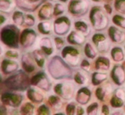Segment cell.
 Segmentation results:
<instances>
[{
	"instance_id": "cell-34",
	"label": "cell",
	"mask_w": 125,
	"mask_h": 115,
	"mask_svg": "<svg viewBox=\"0 0 125 115\" xmlns=\"http://www.w3.org/2000/svg\"><path fill=\"white\" fill-rule=\"evenodd\" d=\"M84 53H85L86 56H87L88 58H91V59L94 58L96 57V55H97L95 50H94V48L91 46L90 43H87V44L85 45V48H84Z\"/></svg>"
},
{
	"instance_id": "cell-36",
	"label": "cell",
	"mask_w": 125,
	"mask_h": 115,
	"mask_svg": "<svg viewBox=\"0 0 125 115\" xmlns=\"http://www.w3.org/2000/svg\"><path fill=\"white\" fill-rule=\"evenodd\" d=\"M66 11V7H65L64 4L62 3H57L54 4V15L58 16V15H62L64 12Z\"/></svg>"
},
{
	"instance_id": "cell-19",
	"label": "cell",
	"mask_w": 125,
	"mask_h": 115,
	"mask_svg": "<svg viewBox=\"0 0 125 115\" xmlns=\"http://www.w3.org/2000/svg\"><path fill=\"white\" fill-rule=\"evenodd\" d=\"M54 15V7L50 3H46L38 11V17L41 20H49Z\"/></svg>"
},
{
	"instance_id": "cell-24",
	"label": "cell",
	"mask_w": 125,
	"mask_h": 115,
	"mask_svg": "<svg viewBox=\"0 0 125 115\" xmlns=\"http://www.w3.org/2000/svg\"><path fill=\"white\" fill-rule=\"evenodd\" d=\"M111 86H112V85L107 83V84L104 85V86L98 87L97 90H96V91H95V95H96V97H97V98L101 101L104 100L105 96H106V94H109L112 92V88Z\"/></svg>"
},
{
	"instance_id": "cell-51",
	"label": "cell",
	"mask_w": 125,
	"mask_h": 115,
	"mask_svg": "<svg viewBox=\"0 0 125 115\" xmlns=\"http://www.w3.org/2000/svg\"><path fill=\"white\" fill-rule=\"evenodd\" d=\"M26 1H28L31 3H33V4L39 5V0H26Z\"/></svg>"
},
{
	"instance_id": "cell-15",
	"label": "cell",
	"mask_w": 125,
	"mask_h": 115,
	"mask_svg": "<svg viewBox=\"0 0 125 115\" xmlns=\"http://www.w3.org/2000/svg\"><path fill=\"white\" fill-rule=\"evenodd\" d=\"M35 63L36 62L32 56V53H25L22 56V67L26 73H31L35 70Z\"/></svg>"
},
{
	"instance_id": "cell-11",
	"label": "cell",
	"mask_w": 125,
	"mask_h": 115,
	"mask_svg": "<svg viewBox=\"0 0 125 115\" xmlns=\"http://www.w3.org/2000/svg\"><path fill=\"white\" fill-rule=\"evenodd\" d=\"M37 40V34L34 30L26 29L21 32L20 36V45L23 48H29L33 46Z\"/></svg>"
},
{
	"instance_id": "cell-30",
	"label": "cell",
	"mask_w": 125,
	"mask_h": 115,
	"mask_svg": "<svg viewBox=\"0 0 125 115\" xmlns=\"http://www.w3.org/2000/svg\"><path fill=\"white\" fill-rule=\"evenodd\" d=\"M106 79H107L106 74L96 72V73H94L92 75V83L94 86H98V85L101 84L103 81H105Z\"/></svg>"
},
{
	"instance_id": "cell-48",
	"label": "cell",
	"mask_w": 125,
	"mask_h": 115,
	"mask_svg": "<svg viewBox=\"0 0 125 115\" xmlns=\"http://www.w3.org/2000/svg\"><path fill=\"white\" fill-rule=\"evenodd\" d=\"M109 113H110V111H109L108 106L104 105L103 107H102V114H109Z\"/></svg>"
},
{
	"instance_id": "cell-14",
	"label": "cell",
	"mask_w": 125,
	"mask_h": 115,
	"mask_svg": "<svg viewBox=\"0 0 125 115\" xmlns=\"http://www.w3.org/2000/svg\"><path fill=\"white\" fill-rule=\"evenodd\" d=\"M125 102V93L123 89H117L111 99V105L113 107H122Z\"/></svg>"
},
{
	"instance_id": "cell-10",
	"label": "cell",
	"mask_w": 125,
	"mask_h": 115,
	"mask_svg": "<svg viewBox=\"0 0 125 115\" xmlns=\"http://www.w3.org/2000/svg\"><path fill=\"white\" fill-rule=\"evenodd\" d=\"M71 28V20L68 17L63 16L57 18L54 22V33L59 36H64L67 34Z\"/></svg>"
},
{
	"instance_id": "cell-8",
	"label": "cell",
	"mask_w": 125,
	"mask_h": 115,
	"mask_svg": "<svg viewBox=\"0 0 125 115\" xmlns=\"http://www.w3.org/2000/svg\"><path fill=\"white\" fill-rule=\"evenodd\" d=\"M31 83L33 86H36L45 91L50 90V81L44 72H38L37 74H35L31 77Z\"/></svg>"
},
{
	"instance_id": "cell-45",
	"label": "cell",
	"mask_w": 125,
	"mask_h": 115,
	"mask_svg": "<svg viewBox=\"0 0 125 115\" xmlns=\"http://www.w3.org/2000/svg\"><path fill=\"white\" fill-rule=\"evenodd\" d=\"M81 68H82L83 70L89 71L90 69V64L87 59H83L81 63Z\"/></svg>"
},
{
	"instance_id": "cell-23",
	"label": "cell",
	"mask_w": 125,
	"mask_h": 115,
	"mask_svg": "<svg viewBox=\"0 0 125 115\" xmlns=\"http://www.w3.org/2000/svg\"><path fill=\"white\" fill-rule=\"evenodd\" d=\"M32 56L34 58V60L36 62L37 65L40 68H43L46 63V58H45V53L42 50H34L32 52Z\"/></svg>"
},
{
	"instance_id": "cell-2",
	"label": "cell",
	"mask_w": 125,
	"mask_h": 115,
	"mask_svg": "<svg viewBox=\"0 0 125 115\" xmlns=\"http://www.w3.org/2000/svg\"><path fill=\"white\" fill-rule=\"evenodd\" d=\"M19 38V29L15 25H6L0 32V39L2 42L10 48H15L18 47V44L20 43Z\"/></svg>"
},
{
	"instance_id": "cell-41",
	"label": "cell",
	"mask_w": 125,
	"mask_h": 115,
	"mask_svg": "<svg viewBox=\"0 0 125 115\" xmlns=\"http://www.w3.org/2000/svg\"><path fill=\"white\" fill-rule=\"evenodd\" d=\"M19 53L16 50H8L5 53V56L11 59H17L19 58Z\"/></svg>"
},
{
	"instance_id": "cell-28",
	"label": "cell",
	"mask_w": 125,
	"mask_h": 115,
	"mask_svg": "<svg viewBox=\"0 0 125 115\" xmlns=\"http://www.w3.org/2000/svg\"><path fill=\"white\" fill-rule=\"evenodd\" d=\"M24 18H25V15H24L22 11H20V10L14 11L13 15H12V20H13V22L15 23V25H23Z\"/></svg>"
},
{
	"instance_id": "cell-13",
	"label": "cell",
	"mask_w": 125,
	"mask_h": 115,
	"mask_svg": "<svg viewBox=\"0 0 125 115\" xmlns=\"http://www.w3.org/2000/svg\"><path fill=\"white\" fill-rule=\"evenodd\" d=\"M2 70H3V74H10L12 73L16 72L19 69V64L18 62L15 61L14 59L11 58H6L3 59L2 62Z\"/></svg>"
},
{
	"instance_id": "cell-22",
	"label": "cell",
	"mask_w": 125,
	"mask_h": 115,
	"mask_svg": "<svg viewBox=\"0 0 125 115\" xmlns=\"http://www.w3.org/2000/svg\"><path fill=\"white\" fill-rule=\"evenodd\" d=\"M26 95H27L28 98L34 103H40V102H42L43 101V95L39 90L33 88V87L28 88Z\"/></svg>"
},
{
	"instance_id": "cell-38",
	"label": "cell",
	"mask_w": 125,
	"mask_h": 115,
	"mask_svg": "<svg viewBox=\"0 0 125 115\" xmlns=\"http://www.w3.org/2000/svg\"><path fill=\"white\" fill-rule=\"evenodd\" d=\"M35 24V18L33 15H29V14H26L25 15V18H24V25L26 26H32Z\"/></svg>"
},
{
	"instance_id": "cell-33",
	"label": "cell",
	"mask_w": 125,
	"mask_h": 115,
	"mask_svg": "<svg viewBox=\"0 0 125 115\" xmlns=\"http://www.w3.org/2000/svg\"><path fill=\"white\" fill-rule=\"evenodd\" d=\"M33 112H34V106L31 103H30V102H26L21 107V113L22 114H33Z\"/></svg>"
},
{
	"instance_id": "cell-4",
	"label": "cell",
	"mask_w": 125,
	"mask_h": 115,
	"mask_svg": "<svg viewBox=\"0 0 125 115\" xmlns=\"http://www.w3.org/2000/svg\"><path fill=\"white\" fill-rule=\"evenodd\" d=\"M90 21L93 27L97 31H101L108 25V19L100 7H94L90 11Z\"/></svg>"
},
{
	"instance_id": "cell-39",
	"label": "cell",
	"mask_w": 125,
	"mask_h": 115,
	"mask_svg": "<svg viewBox=\"0 0 125 115\" xmlns=\"http://www.w3.org/2000/svg\"><path fill=\"white\" fill-rule=\"evenodd\" d=\"M115 8L118 12L125 14V0H116Z\"/></svg>"
},
{
	"instance_id": "cell-12",
	"label": "cell",
	"mask_w": 125,
	"mask_h": 115,
	"mask_svg": "<svg viewBox=\"0 0 125 115\" xmlns=\"http://www.w3.org/2000/svg\"><path fill=\"white\" fill-rule=\"evenodd\" d=\"M93 41L97 50L100 53H107L110 49L109 40L103 34H95L93 36Z\"/></svg>"
},
{
	"instance_id": "cell-29",
	"label": "cell",
	"mask_w": 125,
	"mask_h": 115,
	"mask_svg": "<svg viewBox=\"0 0 125 115\" xmlns=\"http://www.w3.org/2000/svg\"><path fill=\"white\" fill-rule=\"evenodd\" d=\"M112 58L116 62H122L124 59V53L121 48H114L112 50Z\"/></svg>"
},
{
	"instance_id": "cell-9",
	"label": "cell",
	"mask_w": 125,
	"mask_h": 115,
	"mask_svg": "<svg viewBox=\"0 0 125 115\" xmlns=\"http://www.w3.org/2000/svg\"><path fill=\"white\" fill-rule=\"evenodd\" d=\"M89 9L88 0H72L68 6V10L73 15H84Z\"/></svg>"
},
{
	"instance_id": "cell-27",
	"label": "cell",
	"mask_w": 125,
	"mask_h": 115,
	"mask_svg": "<svg viewBox=\"0 0 125 115\" xmlns=\"http://www.w3.org/2000/svg\"><path fill=\"white\" fill-rule=\"evenodd\" d=\"M38 30L41 34L48 35L51 32L52 25L49 21H42L38 25Z\"/></svg>"
},
{
	"instance_id": "cell-56",
	"label": "cell",
	"mask_w": 125,
	"mask_h": 115,
	"mask_svg": "<svg viewBox=\"0 0 125 115\" xmlns=\"http://www.w3.org/2000/svg\"><path fill=\"white\" fill-rule=\"evenodd\" d=\"M51 1H56V0H51Z\"/></svg>"
},
{
	"instance_id": "cell-47",
	"label": "cell",
	"mask_w": 125,
	"mask_h": 115,
	"mask_svg": "<svg viewBox=\"0 0 125 115\" xmlns=\"http://www.w3.org/2000/svg\"><path fill=\"white\" fill-rule=\"evenodd\" d=\"M7 114V108L6 105H2L0 106V114Z\"/></svg>"
},
{
	"instance_id": "cell-7",
	"label": "cell",
	"mask_w": 125,
	"mask_h": 115,
	"mask_svg": "<svg viewBox=\"0 0 125 115\" xmlns=\"http://www.w3.org/2000/svg\"><path fill=\"white\" fill-rule=\"evenodd\" d=\"M23 97L21 94L15 92H5L2 95L1 101L4 105L8 107H12L13 108H17L21 104Z\"/></svg>"
},
{
	"instance_id": "cell-46",
	"label": "cell",
	"mask_w": 125,
	"mask_h": 115,
	"mask_svg": "<svg viewBox=\"0 0 125 115\" xmlns=\"http://www.w3.org/2000/svg\"><path fill=\"white\" fill-rule=\"evenodd\" d=\"M6 20H7V17L5 15H2V14H0V26L4 24Z\"/></svg>"
},
{
	"instance_id": "cell-20",
	"label": "cell",
	"mask_w": 125,
	"mask_h": 115,
	"mask_svg": "<svg viewBox=\"0 0 125 115\" xmlns=\"http://www.w3.org/2000/svg\"><path fill=\"white\" fill-rule=\"evenodd\" d=\"M91 98V91L89 90V88L87 87H83L80 90L77 91V97H76V99H77V102L80 104H87L88 102H89Z\"/></svg>"
},
{
	"instance_id": "cell-50",
	"label": "cell",
	"mask_w": 125,
	"mask_h": 115,
	"mask_svg": "<svg viewBox=\"0 0 125 115\" xmlns=\"http://www.w3.org/2000/svg\"><path fill=\"white\" fill-rule=\"evenodd\" d=\"M84 114L83 108L82 107H80V106H78V107H77V114Z\"/></svg>"
},
{
	"instance_id": "cell-54",
	"label": "cell",
	"mask_w": 125,
	"mask_h": 115,
	"mask_svg": "<svg viewBox=\"0 0 125 115\" xmlns=\"http://www.w3.org/2000/svg\"><path fill=\"white\" fill-rule=\"evenodd\" d=\"M60 1H61V2H66L67 0H60Z\"/></svg>"
},
{
	"instance_id": "cell-1",
	"label": "cell",
	"mask_w": 125,
	"mask_h": 115,
	"mask_svg": "<svg viewBox=\"0 0 125 115\" xmlns=\"http://www.w3.org/2000/svg\"><path fill=\"white\" fill-rule=\"evenodd\" d=\"M48 71L51 77L54 80H62L72 77V70L66 61L59 56H54L51 58L48 65Z\"/></svg>"
},
{
	"instance_id": "cell-32",
	"label": "cell",
	"mask_w": 125,
	"mask_h": 115,
	"mask_svg": "<svg viewBox=\"0 0 125 115\" xmlns=\"http://www.w3.org/2000/svg\"><path fill=\"white\" fill-rule=\"evenodd\" d=\"M13 3L11 0H0V11L9 13L12 10Z\"/></svg>"
},
{
	"instance_id": "cell-25",
	"label": "cell",
	"mask_w": 125,
	"mask_h": 115,
	"mask_svg": "<svg viewBox=\"0 0 125 115\" xmlns=\"http://www.w3.org/2000/svg\"><path fill=\"white\" fill-rule=\"evenodd\" d=\"M110 60L107 58L100 57L95 63V68L99 70L106 71L110 69Z\"/></svg>"
},
{
	"instance_id": "cell-21",
	"label": "cell",
	"mask_w": 125,
	"mask_h": 115,
	"mask_svg": "<svg viewBox=\"0 0 125 115\" xmlns=\"http://www.w3.org/2000/svg\"><path fill=\"white\" fill-rule=\"evenodd\" d=\"M85 35L81 33L80 31H72L67 36V41L70 44L73 45H82L85 41Z\"/></svg>"
},
{
	"instance_id": "cell-40",
	"label": "cell",
	"mask_w": 125,
	"mask_h": 115,
	"mask_svg": "<svg viewBox=\"0 0 125 115\" xmlns=\"http://www.w3.org/2000/svg\"><path fill=\"white\" fill-rule=\"evenodd\" d=\"M54 45H55L57 50H61L65 47V41L61 37L55 36V37L54 38Z\"/></svg>"
},
{
	"instance_id": "cell-18",
	"label": "cell",
	"mask_w": 125,
	"mask_h": 115,
	"mask_svg": "<svg viewBox=\"0 0 125 115\" xmlns=\"http://www.w3.org/2000/svg\"><path fill=\"white\" fill-rule=\"evenodd\" d=\"M39 48L45 53V55H48V56L54 53V46L50 37L45 36V37L41 38L39 41Z\"/></svg>"
},
{
	"instance_id": "cell-52",
	"label": "cell",
	"mask_w": 125,
	"mask_h": 115,
	"mask_svg": "<svg viewBox=\"0 0 125 115\" xmlns=\"http://www.w3.org/2000/svg\"><path fill=\"white\" fill-rule=\"evenodd\" d=\"M2 53H3V48H2V47L0 46V55H2Z\"/></svg>"
},
{
	"instance_id": "cell-16",
	"label": "cell",
	"mask_w": 125,
	"mask_h": 115,
	"mask_svg": "<svg viewBox=\"0 0 125 115\" xmlns=\"http://www.w3.org/2000/svg\"><path fill=\"white\" fill-rule=\"evenodd\" d=\"M112 78L118 86H122L125 81V71L121 66H115L112 71Z\"/></svg>"
},
{
	"instance_id": "cell-17",
	"label": "cell",
	"mask_w": 125,
	"mask_h": 115,
	"mask_svg": "<svg viewBox=\"0 0 125 115\" xmlns=\"http://www.w3.org/2000/svg\"><path fill=\"white\" fill-rule=\"evenodd\" d=\"M109 36L112 41L116 43H123L125 41V33L115 26H111L108 31Z\"/></svg>"
},
{
	"instance_id": "cell-53",
	"label": "cell",
	"mask_w": 125,
	"mask_h": 115,
	"mask_svg": "<svg viewBox=\"0 0 125 115\" xmlns=\"http://www.w3.org/2000/svg\"><path fill=\"white\" fill-rule=\"evenodd\" d=\"M2 81H3V80H2V76H1V74H0V83L2 82Z\"/></svg>"
},
{
	"instance_id": "cell-5",
	"label": "cell",
	"mask_w": 125,
	"mask_h": 115,
	"mask_svg": "<svg viewBox=\"0 0 125 115\" xmlns=\"http://www.w3.org/2000/svg\"><path fill=\"white\" fill-rule=\"evenodd\" d=\"M61 55L66 64L71 66H77L81 58V53L79 50L72 46L65 47L61 52Z\"/></svg>"
},
{
	"instance_id": "cell-3",
	"label": "cell",
	"mask_w": 125,
	"mask_h": 115,
	"mask_svg": "<svg viewBox=\"0 0 125 115\" xmlns=\"http://www.w3.org/2000/svg\"><path fill=\"white\" fill-rule=\"evenodd\" d=\"M4 84L10 90L22 91L28 87V77L23 72H19L14 75L9 77L4 81Z\"/></svg>"
},
{
	"instance_id": "cell-49",
	"label": "cell",
	"mask_w": 125,
	"mask_h": 115,
	"mask_svg": "<svg viewBox=\"0 0 125 115\" xmlns=\"http://www.w3.org/2000/svg\"><path fill=\"white\" fill-rule=\"evenodd\" d=\"M104 8H105V11H106L108 14H112V7H111V5L105 4V6H104Z\"/></svg>"
},
{
	"instance_id": "cell-26",
	"label": "cell",
	"mask_w": 125,
	"mask_h": 115,
	"mask_svg": "<svg viewBox=\"0 0 125 115\" xmlns=\"http://www.w3.org/2000/svg\"><path fill=\"white\" fill-rule=\"evenodd\" d=\"M75 28L77 31H80L81 33H83L85 36L89 35V32H90L89 25L85 21H83V20H79V21L75 22Z\"/></svg>"
},
{
	"instance_id": "cell-6",
	"label": "cell",
	"mask_w": 125,
	"mask_h": 115,
	"mask_svg": "<svg viewBox=\"0 0 125 115\" xmlns=\"http://www.w3.org/2000/svg\"><path fill=\"white\" fill-rule=\"evenodd\" d=\"M54 92L57 95H59L61 97L66 100H69L74 95V90L75 87L74 85L72 82L66 81V82L59 83V84L55 85L54 88Z\"/></svg>"
},
{
	"instance_id": "cell-31",
	"label": "cell",
	"mask_w": 125,
	"mask_h": 115,
	"mask_svg": "<svg viewBox=\"0 0 125 115\" xmlns=\"http://www.w3.org/2000/svg\"><path fill=\"white\" fill-rule=\"evenodd\" d=\"M84 71L85 70H83V71L78 70L74 75V81H76V83H77L78 85H85L86 83H87L88 76Z\"/></svg>"
},
{
	"instance_id": "cell-43",
	"label": "cell",
	"mask_w": 125,
	"mask_h": 115,
	"mask_svg": "<svg viewBox=\"0 0 125 115\" xmlns=\"http://www.w3.org/2000/svg\"><path fill=\"white\" fill-rule=\"evenodd\" d=\"M38 114L41 115H48L50 114V110L46 105H41L38 109Z\"/></svg>"
},
{
	"instance_id": "cell-37",
	"label": "cell",
	"mask_w": 125,
	"mask_h": 115,
	"mask_svg": "<svg viewBox=\"0 0 125 115\" xmlns=\"http://www.w3.org/2000/svg\"><path fill=\"white\" fill-rule=\"evenodd\" d=\"M114 24H116L118 26L122 27V28L125 29V18L121 15H115L112 19Z\"/></svg>"
},
{
	"instance_id": "cell-42",
	"label": "cell",
	"mask_w": 125,
	"mask_h": 115,
	"mask_svg": "<svg viewBox=\"0 0 125 115\" xmlns=\"http://www.w3.org/2000/svg\"><path fill=\"white\" fill-rule=\"evenodd\" d=\"M98 110H99V105L98 103H93L90 105L87 109V112L89 114H97Z\"/></svg>"
},
{
	"instance_id": "cell-44",
	"label": "cell",
	"mask_w": 125,
	"mask_h": 115,
	"mask_svg": "<svg viewBox=\"0 0 125 115\" xmlns=\"http://www.w3.org/2000/svg\"><path fill=\"white\" fill-rule=\"evenodd\" d=\"M77 106L74 103H70L66 107V114H77Z\"/></svg>"
},
{
	"instance_id": "cell-55",
	"label": "cell",
	"mask_w": 125,
	"mask_h": 115,
	"mask_svg": "<svg viewBox=\"0 0 125 115\" xmlns=\"http://www.w3.org/2000/svg\"><path fill=\"white\" fill-rule=\"evenodd\" d=\"M94 1H96V2H97V1H100V0H94Z\"/></svg>"
},
{
	"instance_id": "cell-35",
	"label": "cell",
	"mask_w": 125,
	"mask_h": 115,
	"mask_svg": "<svg viewBox=\"0 0 125 115\" xmlns=\"http://www.w3.org/2000/svg\"><path fill=\"white\" fill-rule=\"evenodd\" d=\"M49 102L56 109H60L62 107V102H61V98L56 96H50L49 98Z\"/></svg>"
}]
</instances>
